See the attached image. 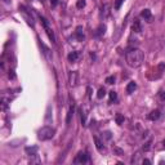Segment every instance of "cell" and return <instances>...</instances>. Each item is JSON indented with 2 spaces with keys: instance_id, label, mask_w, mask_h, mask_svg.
I'll return each mask as SVG.
<instances>
[{
  "instance_id": "6da1fadb",
  "label": "cell",
  "mask_w": 165,
  "mask_h": 165,
  "mask_svg": "<svg viewBox=\"0 0 165 165\" xmlns=\"http://www.w3.org/2000/svg\"><path fill=\"white\" fill-rule=\"evenodd\" d=\"M125 61H126V64H128L129 67L137 68V67H139L141 64L143 63V61H145V54H143V52L141 51V49L133 48V49H130L129 52H126Z\"/></svg>"
},
{
  "instance_id": "7a4b0ae2",
  "label": "cell",
  "mask_w": 165,
  "mask_h": 165,
  "mask_svg": "<svg viewBox=\"0 0 165 165\" xmlns=\"http://www.w3.org/2000/svg\"><path fill=\"white\" fill-rule=\"evenodd\" d=\"M54 133H56V130L53 128H51V126H43L37 131V138L40 141H49L54 137Z\"/></svg>"
},
{
  "instance_id": "3957f363",
  "label": "cell",
  "mask_w": 165,
  "mask_h": 165,
  "mask_svg": "<svg viewBox=\"0 0 165 165\" xmlns=\"http://www.w3.org/2000/svg\"><path fill=\"white\" fill-rule=\"evenodd\" d=\"M74 162H75V164H87V162H89V156H88L87 152L80 151L78 155H76Z\"/></svg>"
},
{
  "instance_id": "277c9868",
  "label": "cell",
  "mask_w": 165,
  "mask_h": 165,
  "mask_svg": "<svg viewBox=\"0 0 165 165\" xmlns=\"http://www.w3.org/2000/svg\"><path fill=\"white\" fill-rule=\"evenodd\" d=\"M41 22H43V26H44V28H45V31H47V34H48V36H49V39L52 40V41H56V36H54V34H53V31L51 30V27H49V25H48V22H47V20L45 18H41Z\"/></svg>"
},
{
  "instance_id": "5b68a950",
  "label": "cell",
  "mask_w": 165,
  "mask_h": 165,
  "mask_svg": "<svg viewBox=\"0 0 165 165\" xmlns=\"http://www.w3.org/2000/svg\"><path fill=\"white\" fill-rule=\"evenodd\" d=\"M141 17H142L145 21H147V22H152V20H154L152 13H151L150 9H143V11L141 12Z\"/></svg>"
},
{
  "instance_id": "8992f818",
  "label": "cell",
  "mask_w": 165,
  "mask_h": 165,
  "mask_svg": "<svg viewBox=\"0 0 165 165\" xmlns=\"http://www.w3.org/2000/svg\"><path fill=\"white\" fill-rule=\"evenodd\" d=\"M131 28H133V31H134V32H137V34L142 32V31H143L142 22H141V21L138 20V18H135V20L133 21V25H131Z\"/></svg>"
},
{
  "instance_id": "52a82bcc",
  "label": "cell",
  "mask_w": 165,
  "mask_h": 165,
  "mask_svg": "<svg viewBox=\"0 0 165 165\" xmlns=\"http://www.w3.org/2000/svg\"><path fill=\"white\" fill-rule=\"evenodd\" d=\"M94 142H95V147H97V150L99 152H105L106 151V148H105L103 143H102V141L99 139L98 137H94Z\"/></svg>"
},
{
  "instance_id": "ba28073f",
  "label": "cell",
  "mask_w": 165,
  "mask_h": 165,
  "mask_svg": "<svg viewBox=\"0 0 165 165\" xmlns=\"http://www.w3.org/2000/svg\"><path fill=\"white\" fill-rule=\"evenodd\" d=\"M79 57H80V53H79V52H71L67 56V58L70 62H76L79 59Z\"/></svg>"
},
{
  "instance_id": "9c48e42d",
  "label": "cell",
  "mask_w": 165,
  "mask_h": 165,
  "mask_svg": "<svg viewBox=\"0 0 165 165\" xmlns=\"http://www.w3.org/2000/svg\"><path fill=\"white\" fill-rule=\"evenodd\" d=\"M159 118H160V111H159V110H155V111H152L151 114L148 115V119H150L151 121H156Z\"/></svg>"
},
{
  "instance_id": "30bf717a",
  "label": "cell",
  "mask_w": 165,
  "mask_h": 165,
  "mask_svg": "<svg viewBox=\"0 0 165 165\" xmlns=\"http://www.w3.org/2000/svg\"><path fill=\"white\" fill-rule=\"evenodd\" d=\"M76 39H78L79 41H83V40H84V34H83V27H81V26H79V27L76 28Z\"/></svg>"
},
{
  "instance_id": "8fae6325",
  "label": "cell",
  "mask_w": 165,
  "mask_h": 165,
  "mask_svg": "<svg viewBox=\"0 0 165 165\" xmlns=\"http://www.w3.org/2000/svg\"><path fill=\"white\" fill-rule=\"evenodd\" d=\"M135 89H137V84H135L134 81H130V83L126 85V93H129V94H130V93H133Z\"/></svg>"
},
{
  "instance_id": "7c38bea8",
  "label": "cell",
  "mask_w": 165,
  "mask_h": 165,
  "mask_svg": "<svg viewBox=\"0 0 165 165\" xmlns=\"http://www.w3.org/2000/svg\"><path fill=\"white\" fill-rule=\"evenodd\" d=\"M37 147H26V154L28 156H36Z\"/></svg>"
},
{
  "instance_id": "4fadbf2b",
  "label": "cell",
  "mask_w": 165,
  "mask_h": 165,
  "mask_svg": "<svg viewBox=\"0 0 165 165\" xmlns=\"http://www.w3.org/2000/svg\"><path fill=\"white\" fill-rule=\"evenodd\" d=\"M74 111H75V108H74V105L70 107V110H68V114H67V119H66V123L70 124L71 123V119H72L74 116Z\"/></svg>"
},
{
  "instance_id": "5bb4252c",
  "label": "cell",
  "mask_w": 165,
  "mask_h": 165,
  "mask_svg": "<svg viewBox=\"0 0 165 165\" xmlns=\"http://www.w3.org/2000/svg\"><path fill=\"white\" fill-rule=\"evenodd\" d=\"M105 31H106V26L105 25H101L99 27L97 28V36H102V35H105Z\"/></svg>"
},
{
  "instance_id": "9a60e30c",
  "label": "cell",
  "mask_w": 165,
  "mask_h": 165,
  "mask_svg": "<svg viewBox=\"0 0 165 165\" xmlns=\"http://www.w3.org/2000/svg\"><path fill=\"white\" fill-rule=\"evenodd\" d=\"M76 79H78V74L76 72H71V75H70V84L72 85H76Z\"/></svg>"
},
{
  "instance_id": "2e32d148",
  "label": "cell",
  "mask_w": 165,
  "mask_h": 165,
  "mask_svg": "<svg viewBox=\"0 0 165 165\" xmlns=\"http://www.w3.org/2000/svg\"><path fill=\"white\" fill-rule=\"evenodd\" d=\"M116 98H118V94H116V92L111 90V92H110V103H112V102L116 101Z\"/></svg>"
},
{
  "instance_id": "e0dca14e",
  "label": "cell",
  "mask_w": 165,
  "mask_h": 165,
  "mask_svg": "<svg viewBox=\"0 0 165 165\" xmlns=\"http://www.w3.org/2000/svg\"><path fill=\"white\" fill-rule=\"evenodd\" d=\"M105 95H106V90H105V88H99V90H98V93H97V97L99 98V99H102Z\"/></svg>"
},
{
  "instance_id": "ac0fdd59",
  "label": "cell",
  "mask_w": 165,
  "mask_h": 165,
  "mask_svg": "<svg viewBox=\"0 0 165 165\" xmlns=\"http://www.w3.org/2000/svg\"><path fill=\"white\" fill-rule=\"evenodd\" d=\"M116 123L119 124V125H121V124L124 123V116L121 114H118L116 115Z\"/></svg>"
},
{
  "instance_id": "d6986e66",
  "label": "cell",
  "mask_w": 165,
  "mask_h": 165,
  "mask_svg": "<svg viewBox=\"0 0 165 165\" xmlns=\"http://www.w3.org/2000/svg\"><path fill=\"white\" fill-rule=\"evenodd\" d=\"M84 7H85V0H78V3H76V8L83 9Z\"/></svg>"
},
{
  "instance_id": "ffe728a7",
  "label": "cell",
  "mask_w": 165,
  "mask_h": 165,
  "mask_svg": "<svg viewBox=\"0 0 165 165\" xmlns=\"http://www.w3.org/2000/svg\"><path fill=\"white\" fill-rule=\"evenodd\" d=\"M124 1H125V0H116V1H115V9H120L121 4H123Z\"/></svg>"
},
{
  "instance_id": "44dd1931",
  "label": "cell",
  "mask_w": 165,
  "mask_h": 165,
  "mask_svg": "<svg viewBox=\"0 0 165 165\" xmlns=\"http://www.w3.org/2000/svg\"><path fill=\"white\" fill-rule=\"evenodd\" d=\"M1 102H3V110H5V108H7V106H8V103H9V99H7L5 97H3Z\"/></svg>"
},
{
  "instance_id": "7402d4cb",
  "label": "cell",
  "mask_w": 165,
  "mask_h": 165,
  "mask_svg": "<svg viewBox=\"0 0 165 165\" xmlns=\"http://www.w3.org/2000/svg\"><path fill=\"white\" fill-rule=\"evenodd\" d=\"M106 83H107V84H114V83H115V78H114V76H108V78L106 79Z\"/></svg>"
},
{
  "instance_id": "603a6c76",
  "label": "cell",
  "mask_w": 165,
  "mask_h": 165,
  "mask_svg": "<svg viewBox=\"0 0 165 165\" xmlns=\"http://www.w3.org/2000/svg\"><path fill=\"white\" fill-rule=\"evenodd\" d=\"M102 137H105L106 139H111V133L110 131H105V133H102Z\"/></svg>"
},
{
  "instance_id": "cb8c5ba5",
  "label": "cell",
  "mask_w": 165,
  "mask_h": 165,
  "mask_svg": "<svg viewBox=\"0 0 165 165\" xmlns=\"http://www.w3.org/2000/svg\"><path fill=\"white\" fill-rule=\"evenodd\" d=\"M150 147H151V141H148V142L146 143V146H143V150H145V151H148Z\"/></svg>"
},
{
  "instance_id": "d4e9b609",
  "label": "cell",
  "mask_w": 165,
  "mask_h": 165,
  "mask_svg": "<svg viewBox=\"0 0 165 165\" xmlns=\"http://www.w3.org/2000/svg\"><path fill=\"white\" fill-rule=\"evenodd\" d=\"M139 156H141L139 154H135V157L133 156V159H131V162H133V164H134V162H138V159H139Z\"/></svg>"
},
{
  "instance_id": "484cf974",
  "label": "cell",
  "mask_w": 165,
  "mask_h": 165,
  "mask_svg": "<svg viewBox=\"0 0 165 165\" xmlns=\"http://www.w3.org/2000/svg\"><path fill=\"white\" fill-rule=\"evenodd\" d=\"M8 76H9L11 79H16V74H14V71H13V70H9Z\"/></svg>"
},
{
  "instance_id": "4316f807",
  "label": "cell",
  "mask_w": 165,
  "mask_h": 165,
  "mask_svg": "<svg viewBox=\"0 0 165 165\" xmlns=\"http://www.w3.org/2000/svg\"><path fill=\"white\" fill-rule=\"evenodd\" d=\"M114 150H115V151H116V152H118L119 155H123V151H121L120 148H118V147H114Z\"/></svg>"
},
{
  "instance_id": "83f0119b",
  "label": "cell",
  "mask_w": 165,
  "mask_h": 165,
  "mask_svg": "<svg viewBox=\"0 0 165 165\" xmlns=\"http://www.w3.org/2000/svg\"><path fill=\"white\" fill-rule=\"evenodd\" d=\"M160 98H161L162 101H165V90H164V92L160 93Z\"/></svg>"
},
{
  "instance_id": "f1b7e54d",
  "label": "cell",
  "mask_w": 165,
  "mask_h": 165,
  "mask_svg": "<svg viewBox=\"0 0 165 165\" xmlns=\"http://www.w3.org/2000/svg\"><path fill=\"white\" fill-rule=\"evenodd\" d=\"M57 3H58L57 0H51V4H52V7H56V5H57Z\"/></svg>"
},
{
  "instance_id": "f546056e",
  "label": "cell",
  "mask_w": 165,
  "mask_h": 165,
  "mask_svg": "<svg viewBox=\"0 0 165 165\" xmlns=\"http://www.w3.org/2000/svg\"><path fill=\"white\" fill-rule=\"evenodd\" d=\"M142 162H143V164H151V161H150V160H147V159H143Z\"/></svg>"
},
{
  "instance_id": "4dcf8cb0",
  "label": "cell",
  "mask_w": 165,
  "mask_h": 165,
  "mask_svg": "<svg viewBox=\"0 0 165 165\" xmlns=\"http://www.w3.org/2000/svg\"><path fill=\"white\" fill-rule=\"evenodd\" d=\"M164 147H165V141H164Z\"/></svg>"
}]
</instances>
